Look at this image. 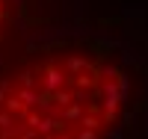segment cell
Returning a JSON list of instances; mask_svg holds the SVG:
<instances>
[{
	"label": "cell",
	"instance_id": "cell-13",
	"mask_svg": "<svg viewBox=\"0 0 148 139\" xmlns=\"http://www.w3.org/2000/svg\"><path fill=\"white\" fill-rule=\"evenodd\" d=\"M110 139H121V133H113V136H110Z\"/></svg>",
	"mask_w": 148,
	"mask_h": 139
},
{
	"label": "cell",
	"instance_id": "cell-1",
	"mask_svg": "<svg viewBox=\"0 0 148 139\" xmlns=\"http://www.w3.org/2000/svg\"><path fill=\"white\" fill-rule=\"evenodd\" d=\"M42 86L39 89L45 92H56V89H62V86H71V77L65 74V68H59L56 62H47V65H42Z\"/></svg>",
	"mask_w": 148,
	"mask_h": 139
},
{
	"label": "cell",
	"instance_id": "cell-6",
	"mask_svg": "<svg viewBox=\"0 0 148 139\" xmlns=\"http://www.w3.org/2000/svg\"><path fill=\"white\" fill-rule=\"evenodd\" d=\"M80 127H92V130L101 127V118H98V112H95V110H86V116L80 118Z\"/></svg>",
	"mask_w": 148,
	"mask_h": 139
},
{
	"label": "cell",
	"instance_id": "cell-9",
	"mask_svg": "<svg viewBox=\"0 0 148 139\" xmlns=\"http://www.w3.org/2000/svg\"><path fill=\"white\" fill-rule=\"evenodd\" d=\"M18 139H45V136H42V133H39V130H36V127H24V130H21V136H18Z\"/></svg>",
	"mask_w": 148,
	"mask_h": 139
},
{
	"label": "cell",
	"instance_id": "cell-4",
	"mask_svg": "<svg viewBox=\"0 0 148 139\" xmlns=\"http://www.w3.org/2000/svg\"><path fill=\"white\" fill-rule=\"evenodd\" d=\"M15 95L24 101V107H27V110H36V107H39V89H33V86H18Z\"/></svg>",
	"mask_w": 148,
	"mask_h": 139
},
{
	"label": "cell",
	"instance_id": "cell-2",
	"mask_svg": "<svg viewBox=\"0 0 148 139\" xmlns=\"http://www.w3.org/2000/svg\"><path fill=\"white\" fill-rule=\"evenodd\" d=\"M83 116H86V104H80V101H71L68 107L59 110V118H62L65 124H80Z\"/></svg>",
	"mask_w": 148,
	"mask_h": 139
},
{
	"label": "cell",
	"instance_id": "cell-5",
	"mask_svg": "<svg viewBox=\"0 0 148 139\" xmlns=\"http://www.w3.org/2000/svg\"><path fill=\"white\" fill-rule=\"evenodd\" d=\"M89 68H92V62H86L83 56H68V62H65L68 77H74V74H80V71H89Z\"/></svg>",
	"mask_w": 148,
	"mask_h": 139
},
{
	"label": "cell",
	"instance_id": "cell-12",
	"mask_svg": "<svg viewBox=\"0 0 148 139\" xmlns=\"http://www.w3.org/2000/svg\"><path fill=\"white\" fill-rule=\"evenodd\" d=\"M45 139H71V136H68V130H56V133H47Z\"/></svg>",
	"mask_w": 148,
	"mask_h": 139
},
{
	"label": "cell",
	"instance_id": "cell-3",
	"mask_svg": "<svg viewBox=\"0 0 148 139\" xmlns=\"http://www.w3.org/2000/svg\"><path fill=\"white\" fill-rule=\"evenodd\" d=\"M121 101H125V95H121V92H110V95H104V121H107V124L116 121V110H119Z\"/></svg>",
	"mask_w": 148,
	"mask_h": 139
},
{
	"label": "cell",
	"instance_id": "cell-7",
	"mask_svg": "<svg viewBox=\"0 0 148 139\" xmlns=\"http://www.w3.org/2000/svg\"><path fill=\"white\" fill-rule=\"evenodd\" d=\"M18 86H33V89H39L42 83L36 80V71H30V68H27V71H21V74H18Z\"/></svg>",
	"mask_w": 148,
	"mask_h": 139
},
{
	"label": "cell",
	"instance_id": "cell-11",
	"mask_svg": "<svg viewBox=\"0 0 148 139\" xmlns=\"http://www.w3.org/2000/svg\"><path fill=\"white\" fill-rule=\"evenodd\" d=\"M9 92H12V83L9 80H0V107H3V101H6Z\"/></svg>",
	"mask_w": 148,
	"mask_h": 139
},
{
	"label": "cell",
	"instance_id": "cell-10",
	"mask_svg": "<svg viewBox=\"0 0 148 139\" xmlns=\"http://www.w3.org/2000/svg\"><path fill=\"white\" fill-rule=\"evenodd\" d=\"M74 139H98V130H92V127H80V133L74 136Z\"/></svg>",
	"mask_w": 148,
	"mask_h": 139
},
{
	"label": "cell",
	"instance_id": "cell-8",
	"mask_svg": "<svg viewBox=\"0 0 148 139\" xmlns=\"http://www.w3.org/2000/svg\"><path fill=\"white\" fill-rule=\"evenodd\" d=\"M116 83H119V92L127 98V92H130V80H127V74L125 71H119V77H116Z\"/></svg>",
	"mask_w": 148,
	"mask_h": 139
}]
</instances>
